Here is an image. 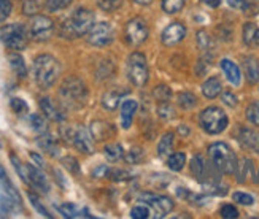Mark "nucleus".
<instances>
[{"label":"nucleus","mask_w":259,"mask_h":219,"mask_svg":"<svg viewBox=\"0 0 259 219\" xmlns=\"http://www.w3.org/2000/svg\"><path fill=\"white\" fill-rule=\"evenodd\" d=\"M54 24L48 16L35 15L29 24V35L35 41H47L53 37Z\"/></svg>","instance_id":"nucleus-10"},{"label":"nucleus","mask_w":259,"mask_h":219,"mask_svg":"<svg viewBox=\"0 0 259 219\" xmlns=\"http://www.w3.org/2000/svg\"><path fill=\"white\" fill-rule=\"evenodd\" d=\"M256 153H259V142H257V146H256V149H254Z\"/></svg>","instance_id":"nucleus-58"},{"label":"nucleus","mask_w":259,"mask_h":219,"mask_svg":"<svg viewBox=\"0 0 259 219\" xmlns=\"http://www.w3.org/2000/svg\"><path fill=\"white\" fill-rule=\"evenodd\" d=\"M61 73L59 61L51 54H40L33 61V78L40 89H50Z\"/></svg>","instance_id":"nucleus-3"},{"label":"nucleus","mask_w":259,"mask_h":219,"mask_svg":"<svg viewBox=\"0 0 259 219\" xmlns=\"http://www.w3.org/2000/svg\"><path fill=\"white\" fill-rule=\"evenodd\" d=\"M58 211L64 217H93V214H89L88 210H80L73 203H62V205H59Z\"/></svg>","instance_id":"nucleus-21"},{"label":"nucleus","mask_w":259,"mask_h":219,"mask_svg":"<svg viewBox=\"0 0 259 219\" xmlns=\"http://www.w3.org/2000/svg\"><path fill=\"white\" fill-rule=\"evenodd\" d=\"M10 105H11V110H13L16 114H24L29 111V107H27V103L22 100V99H18V97H13L10 102Z\"/></svg>","instance_id":"nucleus-39"},{"label":"nucleus","mask_w":259,"mask_h":219,"mask_svg":"<svg viewBox=\"0 0 259 219\" xmlns=\"http://www.w3.org/2000/svg\"><path fill=\"white\" fill-rule=\"evenodd\" d=\"M19 208V206L15 203V200L8 197V195L4 192L0 194V217H8L15 213V210Z\"/></svg>","instance_id":"nucleus-27"},{"label":"nucleus","mask_w":259,"mask_h":219,"mask_svg":"<svg viewBox=\"0 0 259 219\" xmlns=\"http://www.w3.org/2000/svg\"><path fill=\"white\" fill-rule=\"evenodd\" d=\"M115 40V30L108 22H99L94 24L93 29L88 32V43L97 46V48H104Z\"/></svg>","instance_id":"nucleus-11"},{"label":"nucleus","mask_w":259,"mask_h":219,"mask_svg":"<svg viewBox=\"0 0 259 219\" xmlns=\"http://www.w3.org/2000/svg\"><path fill=\"white\" fill-rule=\"evenodd\" d=\"M246 118H248V121L251 124H254L259 127V100H256L248 105V108H246Z\"/></svg>","instance_id":"nucleus-36"},{"label":"nucleus","mask_w":259,"mask_h":219,"mask_svg":"<svg viewBox=\"0 0 259 219\" xmlns=\"http://www.w3.org/2000/svg\"><path fill=\"white\" fill-rule=\"evenodd\" d=\"M221 216L224 219H235V217H239V211L234 205H224L221 208Z\"/></svg>","instance_id":"nucleus-48"},{"label":"nucleus","mask_w":259,"mask_h":219,"mask_svg":"<svg viewBox=\"0 0 259 219\" xmlns=\"http://www.w3.org/2000/svg\"><path fill=\"white\" fill-rule=\"evenodd\" d=\"M239 140L242 143V146L250 148V149H256L257 142H259V132H254L251 129H242Z\"/></svg>","instance_id":"nucleus-26"},{"label":"nucleus","mask_w":259,"mask_h":219,"mask_svg":"<svg viewBox=\"0 0 259 219\" xmlns=\"http://www.w3.org/2000/svg\"><path fill=\"white\" fill-rule=\"evenodd\" d=\"M73 0H48L47 2V10L50 13H56V11H61V10H65L72 5Z\"/></svg>","instance_id":"nucleus-33"},{"label":"nucleus","mask_w":259,"mask_h":219,"mask_svg":"<svg viewBox=\"0 0 259 219\" xmlns=\"http://www.w3.org/2000/svg\"><path fill=\"white\" fill-rule=\"evenodd\" d=\"M197 45L202 51H208L211 48V38L208 37L207 32H204V30L197 32Z\"/></svg>","instance_id":"nucleus-43"},{"label":"nucleus","mask_w":259,"mask_h":219,"mask_svg":"<svg viewBox=\"0 0 259 219\" xmlns=\"http://www.w3.org/2000/svg\"><path fill=\"white\" fill-rule=\"evenodd\" d=\"M137 102L135 100H124L122 102V105H121V124H122V127L124 129H129L131 125H132V119H134V114L137 113Z\"/></svg>","instance_id":"nucleus-18"},{"label":"nucleus","mask_w":259,"mask_h":219,"mask_svg":"<svg viewBox=\"0 0 259 219\" xmlns=\"http://www.w3.org/2000/svg\"><path fill=\"white\" fill-rule=\"evenodd\" d=\"M122 0H99V8L102 11H107V13H111L121 7Z\"/></svg>","instance_id":"nucleus-38"},{"label":"nucleus","mask_w":259,"mask_h":219,"mask_svg":"<svg viewBox=\"0 0 259 219\" xmlns=\"http://www.w3.org/2000/svg\"><path fill=\"white\" fill-rule=\"evenodd\" d=\"M62 165L70 171V173H73V175H78L80 173V165H78V160L75 159V157H72V156H67V157H64L62 159Z\"/></svg>","instance_id":"nucleus-41"},{"label":"nucleus","mask_w":259,"mask_h":219,"mask_svg":"<svg viewBox=\"0 0 259 219\" xmlns=\"http://www.w3.org/2000/svg\"><path fill=\"white\" fill-rule=\"evenodd\" d=\"M104 153L110 162H118V160L124 156V149H122V146L119 143H111V145L105 146Z\"/></svg>","instance_id":"nucleus-28"},{"label":"nucleus","mask_w":259,"mask_h":219,"mask_svg":"<svg viewBox=\"0 0 259 219\" xmlns=\"http://www.w3.org/2000/svg\"><path fill=\"white\" fill-rule=\"evenodd\" d=\"M96 16L88 8H76L61 26V37L65 40L80 38L93 29Z\"/></svg>","instance_id":"nucleus-1"},{"label":"nucleus","mask_w":259,"mask_h":219,"mask_svg":"<svg viewBox=\"0 0 259 219\" xmlns=\"http://www.w3.org/2000/svg\"><path fill=\"white\" fill-rule=\"evenodd\" d=\"M221 99H223V102L226 103L228 107H231V108H234V107H237V97H235L232 92H223V96H221Z\"/></svg>","instance_id":"nucleus-50"},{"label":"nucleus","mask_w":259,"mask_h":219,"mask_svg":"<svg viewBox=\"0 0 259 219\" xmlns=\"http://www.w3.org/2000/svg\"><path fill=\"white\" fill-rule=\"evenodd\" d=\"M228 4H229V7H232V8H245V0H228Z\"/></svg>","instance_id":"nucleus-53"},{"label":"nucleus","mask_w":259,"mask_h":219,"mask_svg":"<svg viewBox=\"0 0 259 219\" xmlns=\"http://www.w3.org/2000/svg\"><path fill=\"white\" fill-rule=\"evenodd\" d=\"M202 92L207 99H215L221 94V83L218 78H208L207 81L202 84Z\"/></svg>","instance_id":"nucleus-24"},{"label":"nucleus","mask_w":259,"mask_h":219,"mask_svg":"<svg viewBox=\"0 0 259 219\" xmlns=\"http://www.w3.org/2000/svg\"><path fill=\"white\" fill-rule=\"evenodd\" d=\"M135 4H139V5H150L153 0H134Z\"/></svg>","instance_id":"nucleus-55"},{"label":"nucleus","mask_w":259,"mask_h":219,"mask_svg":"<svg viewBox=\"0 0 259 219\" xmlns=\"http://www.w3.org/2000/svg\"><path fill=\"white\" fill-rule=\"evenodd\" d=\"M11 10H13V5L10 0H0V22H4L11 15Z\"/></svg>","instance_id":"nucleus-46"},{"label":"nucleus","mask_w":259,"mask_h":219,"mask_svg":"<svg viewBox=\"0 0 259 219\" xmlns=\"http://www.w3.org/2000/svg\"><path fill=\"white\" fill-rule=\"evenodd\" d=\"M256 27L253 22H246L243 27V41L246 45H253L254 43V33H256Z\"/></svg>","instance_id":"nucleus-40"},{"label":"nucleus","mask_w":259,"mask_h":219,"mask_svg":"<svg viewBox=\"0 0 259 219\" xmlns=\"http://www.w3.org/2000/svg\"><path fill=\"white\" fill-rule=\"evenodd\" d=\"M157 114H159V118L167 121V119H172L175 116V111L170 105H168V102H162L159 105V108H157Z\"/></svg>","instance_id":"nucleus-44"},{"label":"nucleus","mask_w":259,"mask_h":219,"mask_svg":"<svg viewBox=\"0 0 259 219\" xmlns=\"http://www.w3.org/2000/svg\"><path fill=\"white\" fill-rule=\"evenodd\" d=\"M107 178L113 180V181H127L132 178V173L127 170H122V168H110Z\"/></svg>","instance_id":"nucleus-34"},{"label":"nucleus","mask_w":259,"mask_h":219,"mask_svg":"<svg viewBox=\"0 0 259 219\" xmlns=\"http://www.w3.org/2000/svg\"><path fill=\"white\" fill-rule=\"evenodd\" d=\"M207 4H208L210 7H213V8H217V7H220L221 0H207Z\"/></svg>","instance_id":"nucleus-54"},{"label":"nucleus","mask_w":259,"mask_h":219,"mask_svg":"<svg viewBox=\"0 0 259 219\" xmlns=\"http://www.w3.org/2000/svg\"><path fill=\"white\" fill-rule=\"evenodd\" d=\"M29 200H30V203L33 205V208H35L41 216H45V217H53V214H50V211L45 208L43 206V203L40 202V199L37 197L35 194H32V192H29Z\"/></svg>","instance_id":"nucleus-37"},{"label":"nucleus","mask_w":259,"mask_h":219,"mask_svg":"<svg viewBox=\"0 0 259 219\" xmlns=\"http://www.w3.org/2000/svg\"><path fill=\"white\" fill-rule=\"evenodd\" d=\"M108 170H110V168H108L107 165H99L97 168L93 170V177H94V178H107Z\"/></svg>","instance_id":"nucleus-51"},{"label":"nucleus","mask_w":259,"mask_h":219,"mask_svg":"<svg viewBox=\"0 0 259 219\" xmlns=\"http://www.w3.org/2000/svg\"><path fill=\"white\" fill-rule=\"evenodd\" d=\"M208 156H210V162L215 165L220 173H226V175H232L237 171V156L234 154L232 149L223 142H217L213 143L208 148Z\"/></svg>","instance_id":"nucleus-4"},{"label":"nucleus","mask_w":259,"mask_h":219,"mask_svg":"<svg viewBox=\"0 0 259 219\" xmlns=\"http://www.w3.org/2000/svg\"><path fill=\"white\" fill-rule=\"evenodd\" d=\"M232 197H234V202H237L240 205H253L254 203V199L251 197V195L245 194V192H235Z\"/></svg>","instance_id":"nucleus-47"},{"label":"nucleus","mask_w":259,"mask_h":219,"mask_svg":"<svg viewBox=\"0 0 259 219\" xmlns=\"http://www.w3.org/2000/svg\"><path fill=\"white\" fill-rule=\"evenodd\" d=\"M199 122L202 125V129H204L207 134L217 135V134H221L224 129L228 127L229 119L226 116V113H224L221 108L208 107V108H205L204 111L200 113Z\"/></svg>","instance_id":"nucleus-7"},{"label":"nucleus","mask_w":259,"mask_h":219,"mask_svg":"<svg viewBox=\"0 0 259 219\" xmlns=\"http://www.w3.org/2000/svg\"><path fill=\"white\" fill-rule=\"evenodd\" d=\"M8 62H10V67L13 68V72L19 78L27 76V67H26V62H24V59H22L21 54H18V53L8 54Z\"/></svg>","instance_id":"nucleus-22"},{"label":"nucleus","mask_w":259,"mask_h":219,"mask_svg":"<svg viewBox=\"0 0 259 219\" xmlns=\"http://www.w3.org/2000/svg\"><path fill=\"white\" fill-rule=\"evenodd\" d=\"M122 94H124V92H121L118 89L107 91L105 94H104V97H102V105H104V108L113 111L119 105V100H121Z\"/></svg>","instance_id":"nucleus-23"},{"label":"nucleus","mask_w":259,"mask_h":219,"mask_svg":"<svg viewBox=\"0 0 259 219\" xmlns=\"http://www.w3.org/2000/svg\"><path fill=\"white\" fill-rule=\"evenodd\" d=\"M29 124L32 125V129L35 130L37 134H45L48 132V125H47V121L41 116V114H37L33 113L29 116Z\"/></svg>","instance_id":"nucleus-29"},{"label":"nucleus","mask_w":259,"mask_h":219,"mask_svg":"<svg viewBox=\"0 0 259 219\" xmlns=\"http://www.w3.org/2000/svg\"><path fill=\"white\" fill-rule=\"evenodd\" d=\"M186 0H162V10L168 15H175L182 11Z\"/></svg>","instance_id":"nucleus-31"},{"label":"nucleus","mask_w":259,"mask_h":219,"mask_svg":"<svg viewBox=\"0 0 259 219\" xmlns=\"http://www.w3.org/2000/svg\"><path fill=\"white\" fill-rule=\"evenodd\" d=\"M38 11V4L35 0H24L22 2V13L27 16H35Z\"/></svg>","instance_id":"nucleus-45"},{"label":"nucleus","mask_w":259,"mask_h":219,"mask_svg":"<svg viewBox=\"0 0 259 219\" xmlns=\"http://www.w3.org/2000/svg\"><path fill=\"white\" fill-rule=\"evenodd\" d=\"M40 108L43 111V114L47 116L48 119L51 121H56V122H62L65 119L64 114L58 110V107L54 105L53 100L50 97H41L40 99Z\"/></svg>","instance_id":"nucleus-17"},{"label":"nucleus","mask_w":259,"mask_h":219,"mask_svg":"<svg viewBox=\"0 0 259 219\" xmlns=\"http://www.w3.org/2000/svg\"><path fill=\"white\" fill-rule=\"evenodd\" d=\"M30 159L35 162V165L38 167V168H43L45 167V162H43V159L38 156V154H35V153H30Z\"/></svg>","instance_id":"nucleus-52"},{"label":"nucleus","mask_w":259,"mask_h":219,"mask_svg":"<svg viewBox=\"0 0 259 219\" xmlns=\"http://www.w3.org/2000/svg\"><path fill=\"white\" fill-rule=\"evenodd\" d=\"M178 103L183 110H191L196 107L197 99L194 94H191V92H182V94H178Z\"/></svg>","instance_id":"nucleus-32"},{"label":"nucleus","mask_w":259,"mask_h":219,"mask_svg":"<svg viewBox=\"0 0 259 219\" xmlns=\"http://www.w3.org/2000/svg\"><path fill=\"white\" fill-rule=\"evenodd\" d=\"M37 145L43 149V151H47L53 157H58L61 154V148L58 145V140H56L53 135L47 134V132L40 134L38 140H37Z\"/></svg>","instance_id":"nucleus-16"},{"label":"nucleus","mask_w":259,"mask_h":219,"mask_svg":"<svg viewBox=\"0 0 259 219\" xmlns=\"http://www.w3.org/2000/svg\"><path fill=\"white\" fill-rule=\"evenodd\" d=\"M186 37V27L180 22H172L170 26H167L162 32V43L165 46H174L177 43H180Z\"/></svg>","instance_id":"nucleus-14"},{"label":"nucleus","mask_w":259,"mask_h":219,"mask_svg":"<svg viewBox=\"0 0 259 219\" xmlns=\"http://www.w3.org/2000/svg\"><path fill=\"white\" fill-rule=\"evenodd\" d=\"M243 68H245V75H246V79H248V83L254 84L259 79V62L256 57L253 56L245 57Z\"/></svg>","instance_id":"nucleus-20"},{"label":"nucleus","mask_w":259,"mask_h":219,"mask_svg":"<svg viewBox=\"0 0 259 219\" xmlns=\"http://www.w3.org/2000/svg\"><path fill=\"white\" fill-rule=\"evenodd\" d=\"M131 216L135 217V219H146V217L151 216V210L148 208V206H145V205H137V206H134V208H132Z\"/></svg>","instance_id":"nucleus-42"},{"label":"nucleus","mask_w":259,"mask_h":219,"mask_svg":"<svg viewBox=\"0 0 259 219\" xmlns=\"http://www.w3.org/2000/svg\"><path fill=\"white\" fill-rule=\"evenodd\" d=\"M172 149H174V134L168 132L161 137L159 145H157V154H159V157L165 159L172 154Z\"/></svg>","instance_id":"nucleus-25"},{"label":"nucleus","mask_w":259,"mask_h":219,"mask_svg":"<svg viewBox=\"0 0 259 219\" xmlns=\"http://www.w3.org/2000/svg\"><path fill=\"white\" fill-rule=\"evenodd\" d=\"M167 164H168V167H170V170L180 171L186 164V156L183 153H174V154L168 156Z\"/></svg>","instance_id":"nucleus-30"},{"label":"nucleus","mask_w":259,"mask_h":219,"mask_svg":"<svg viewBox=\"0 0 259 219\" xmlns=\"http://www.w3.org/2000/svg\"><path fill=\"white\" fill-rule=\"evenodd\" d=\"M113 134H115L113 125L105 121H94L91 124V137L96 142L107 140V138H110V135H113Z\"/></svg>","instance_id":"nucleus-15"},{"label":"nucleus","mask_w":259,"mask_h":219,"mask_svg":"<svg viewBox=\"0 0 259 219\" xmlns=\"http://www.w3.org/2000/svg\"><path fill=\"white\" fill-rule=\"evenodd\" d=\"M153 96H154L156 100H159V102L162 103V102H168V100H170L172 92H170V89H168L165 84H159V86H156V87H154Z\"/></svg>","instance_id":"nucleus-35"},{"label":"nucleus","mask_w":259,"mask_h":219,"mask_svg":"<svg viewBox=\"0 0 259 219\" xmlns=\"http://www.w3.org/2000/svg\"><path fill=\"white\" fill-rule=\"evenodd\" d=\"M140 200H145L146 203H150L153 206L156 217H164L165 214H168L174 210V202L168 197H162V195H156V194H151V192H146V194L142 195Z\"/></svg>","instance_id":"nucleus-13"},{"label":"nucleus","mask_w":259,"mask_h":219,"mask_svg":"<svg viewBox=\"0 0 259 219\" xmlns=\"http://www.w3.org/2000/svg\"><path fill=\"white\" fill-rule=\"evenodd\" d=\"M221 68H223V72L224 75H226V78L229 79V83H232L234 86H239L240 84V68L235 65L232 61L229 59H223L221 61Z\"/></svg>","instance_id":"nucleus-19"},{"label":"nucleus","mask_w":259,"mask_h":219,"mask_svg":"<svg viewBox=\"0 0 259 219\" xmlns=\"http://www.w3.org/2000/svg\"><path fill=\"white\" fill-rule=\"evenodd\" d=\"M127 76L131 83L137 87H143L148 83L150 70L146 65V57L142 53H132L127 59Z\"/></svg>","instance_id":"nucleus-9"},{"label":"nucleus","mask_w":259,"mask_h":219,"mask_svg":"<svg viewBox=\"0 0 259 219\" xmlns=\"http://www.w3.org/2000/svg\"><path fill=\"white\" fill-rule=\"evenodd\" d=\"M59 99L64 108L80 110L86 105L88 87L80 78L69 76L64 79V83L59 87Z\"/></svg>","instance_id":"nucleus-2"},{"label":"nucleus","mask_w":259,"mask_h":219,"mask_svg":"<svg viewBox=\"0 0 259 219\" xmlns=\"http://www.w3.org/2000/svg\"><path fill=\"white\" fill-rule=\"evenodd\" d=\"M0 40L2 43L10 50H15V51H22L26 50L29 37H27V30L22 24H8L4 26L0 29Z\"/></svg>","instance_id":"nucleus-8"},{"label":"nucleus","mask_w":259,"mask_h":219,"mask_svg":"<svg viewBox=\"0 0 259 219\" xmlns=\"http://www.w3.org/2000/svg\"><path fill=\"white\" fill-rule=\"evenodd\" d=\"M11 162H13L15 170L18 171V175L26 184H29V186H32L33 189H37L43 194L50 192V183H48L47 177H45L37 167H33L30 164L24 165L15 154H11Z\"/></svg>","instance_id":"nucleus-5"},{"label":"nucleus","mask_w":259,"mask_h":219,"mask_svg":"<svg viewBox=\"0 0 259 219\" xmlns=\"http://www.w3.org/2000/svg\"><path fill=\"white\" fill-rule=\"evenodd\" d=\"M61 137L64 138V142L75 146L80 153L84 154L94 153L93 138L83 127H69V125H64V127H61Z\"/></svg>","instance_id":"nucleus-6"},{"label":"nucleus","mask_w":259,"mask_h":219,"mask_svg":"<svg viewBox=\"0 0 259 219\" xmlns=\"http://www.w3.org/2000/svg\"><path fill=\"white\" fill-rule=\"evenodd\" d=\"M142 156H143V153H142V149L140 148H137V149H131L129 151V154L126 156V160L129 164H139L140 162V159H142Z\"/></svg>","instance_id":"nucleus-49"},{"label":"nucleus","mask_w":259,"mask_h":219,"mask_svg":"<svg viewBox=\"0 0 259 219\" xmlns=\"http://www.w3.org/2000/svg\"><path fill=\"white\" fill-rule=\"evenodd\" d=\"M254 45H259V29L254 33Z\"/></svg>","instance_id":"nucleus-57"},{"label":"nucleus","mask_w":259,"mask_h":219,"mask_svg":"<svg viewBox=\"0 0 259 219\" xmlns=\"http://www.w3.org/2000/svg\"><path fill=\"white\" fill-rule=\"evenodd\" d=\"M124 32H126V40L131 45H134V46L142 45L150 35V29H148L146 22L142 18L131 19L126 24V30Z\"/></svg>","instance_id":"nucleus-12"},{"label":"nucleus","mask_w":259,"mask_h":219,"mask_svg":"<svg viewBox=\"0 0 259 219\" xmlns=\"http://www.w3.org/2000/svg\"><path fill=\"white\" fill-rule=\"evenodd\" d=\"M180 132H182L183 135H188V134H189V129H188V127L185 129V125H180Z\"/></svg>","instance_id":"nucleus-56"}]
</instances>
